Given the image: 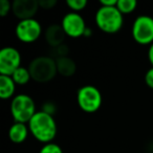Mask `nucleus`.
<instances>
[{"mask_svg": "<svg viewBox=\"0 0 153 153\" xmlns=\"http://www.w3.org/2000/svg\"><path fill=\"white\" fill-rule=\"evenodd\" d=\"M65 33L63 30L61 24L53 23L51 25L47 26V28L44 32V38L46 43L49 46L53 48V47H57L61 44H64V40H65Z\"/></svg>", "mask_w": 153, "mask_h": 153, "instance_id": "obj_11", "label": "nucleus"}, {"mask_svg": "<svg viewBox=\"0 0 153 153\" xmlns=\"http://www.w3.org/2000/svg\"><path fill=\"white\" fill-rule=\"evenodd\" d=\"M15 34L18 40L26 44L34 43L42 35V25L35 18L20 20L15 28Z\"/></svg>", "mask_w": 153, "mask_h": 153, "instance_id": "obj_7", "label": "nucleus"}, {"mask_svg": "<svg viewBox=\"0 0 153 153\" xmlns=\"http://www.w3.org/2000/svg\"><path fill=\"white\" fill-rule=\"evenodd\" d=\"M27 125L30 134L37 140L44 144L53 143L57 135L58 127L53 115L43 111H37Z\"/></svg>", "mask_w": 153, "mask_h": 153, "instance_id": "obj_1", "label": "nucleus"}, {"mask_svg": "<svg viewBox=\"0 0 153 153\" xmlns=\"http://www.w3.org/2000/svg\"><path fill=\"white\" fill-rule=\"evenodd\" d=\"M36 112V104L32 97L20 94L13 98L11 102V114L16 123L28 124Z\"/></svg>", "mask_w": 153, "mask_h": 153, "instance_id": "obj_4", "label": "nucleus"}, {"mask_svg": "<svg viewBox=\"0 0 153 153\" xmlns=\"http://www.w3.org/2000/svg\"><path fill=\"white\" fill-rule=\"evenodd\" d=\"M99 30L106 34H115L123 27V14L117 7H100L94 16Z\"/></svg>", "mask_w": 153, "mask_h": 153, "instance_id": "obj_2", "label": "nucleus"}, {"mask_svg": "<svg viewBox=\"0 0 153 153\" xmlns=\"http://www.w3.org/2000/svg\"><path fill=\"white\" fill-rule=\"evenodd\" d=\"M137 7V2L135 0H117V7L123 15L131 14L132 12L135 11Z\"/></svg>", "mask_w": 153, "mask_h": 153, "instance_id": "obj_16", "label": "nucleus"}, {"mask_svg": "<svg viewBox=\"0 0 153 153\" xmlns=\"http://www.w3.org/2000/svg\"><path fill=\"white\" fill-rule=\"evenodd\" d=\"M87 4L88 2L86 0H67L66 1V5L69 7L70 12H74V13H79L85 10Z\"/></svg>", "mask_w": 153, "mask_h": 153, "instance_id": "obj_18", "label": "nucleus"}, {"mask_svg": "<svg viewBox=\"0 0 153 153\" xmlns=\"http://www.w3.org/2000/svg\"><path fill=\"white\" fill-rule=\"evenodd\" d=\"M32 80L37 83H47L58 74L56 61L49 56H39L28 64Z\"/></svg>", "mask_w": 153, "mask_h": 153, "instance_id": "obj_3", "label": "nucleus"}, {"mask_svg": "<svg viewBox=\"0 0 153 153\" xmlns=\"http://www.w3.org/2000/svg\"><path fill=\"white\" fill-rule=\"evenodd\" d=\"M39 7L43 10H51L57 5L56 0H39Z\"/></svg>", "mask_w": 153, "mask_h": 153, "instance_id": "obj_22", "label": "nucleus"}, {"mask_svg": "<svg viewBox=\"0 0 153 153\" xmlns=\"http://www.w3.org/2000/svg\"><path fill=\"white\" fill-rule=\"evenodd\" d=\"M91 35H92V30H90L89 27H87V28H86V30H85V34H84V37H87V38H88V37H90Z\"/></svg>", "mask_w": 153, "mask_h": 153, "instance_id": "obj_26", "label": "nucleus"}, {"mask_svg": "<svg viewBox=\"0 0 153 153\" xmlns=\"http://www.w3.org/2000/svg\"><path fill=\"white\" fill-rule=\"evenodd\" d=\"M132 38L140 45H151L153 43V17L140 15L134 19L131 28Z\"/></svg>", "mask_w": 153, "mask_h": 153, "instance_id": "obj_6", "label": "nucleus"}, {"mask_svg": "<svg viewBox=\"0 0 153 153\" xmlns=\"http://www.w3.org/2000/svg\"><path fill=\"white\" fill-rule=\"evenodd\" d=\"M55 61L56 65H57V71L60 76H65V78H70L76 74V64L69 56L60 58V59H57Z\"/></svg>", "mask_w": 153, "mask_h": 153, "instance_id": "obj_13", "label": "nucleus"}, {"mask_svg": "<svg viewBox=\"0 0 153 153\" xmlns=\"http://www.w3.org/2000/svg\"><path fill=\"white\" fill-rule=\"evenodd\" d=\"M16 90V83L11 76H0V98L7 100L14 96Z\"/></svg>", "mask_w": 153, "mask_h": 153, "instance_id": "obj_14", "label": "nucleus"}, {"mask_svg": "<svg viewBox=\"0 0 153 153\" xmlns=\"http://www.w3.org/2000/svg\"><path fill=\"white\" fill-rule=\"evenodd\" d=\"M56 110H57L56 105L53 104V102H51V101H47V102H45L44 104L42 105V110L41 111L48 113V114H51V115H53L56 113Z\"/></svg>", "mask_w": 153, "mask_h": 153, "instance_id": "obj_21", "label": "nucleus"}, {"mask_svg": "<svg viewBox=\"0 0 153 153\" xmlns=\"http://www.w3.org/2000/svg\"><path fill=\"white\" fill-rule=\"evenodd\" d=\"M145 83L149 88L153 89V67L149 68L145 74Z\"/></svg>", "mask_w": 153, "mask_h": 153, "instance_id": "obj_23", "label": "nucleus"}, {"mask_svg": "<svg viewBox=\"0 0 153 153\" xmlns=\"http://www.w3.org/2000/svg\"><path fill=\"white\" fill-rule=\"evenodd\" d=\"M76 102L82 111L86 113H94L102 106L103 97L96 86L84 85L76 92Z\"/></svg>", "mask_w": 153, "mask_h": 153, "instance_id": "obj_5", "label": "nucleus"}, {"mask_svg": "<svg viewBox=\"0 0 153 153\" xmlns=\"http://www.w3.org/2000/svg\"><path fill=\"white\" fill-rule=\"evenodd\" d=\"M39 153H63V150L58 144L48 143V144H44L41 147Z\"/></svg>", "mask_w": 153, "mask_h": 153, "instance_id": "obj_19", "label": "nucleus"}, {"mask_svg": "<svg viewBox=\"0 0 153 153\" xmlns=\"http://www.w3.org/2000/svg\"><path fill=\"white\" fill-rule=\"evenodd\" d=\"M39 9V3L36 0H14L12 2V12L19 21L34 18Z\"/></svg>", "mask_w": 153, "mask_h": 153, "instance_id": "obj_10", "label": "nucleus"}, {"mask_svg": "<svg viewBox=\"0 0 153 153\" xmlns=\"http://www.w3.org/2000/svg\"><path fill=\"white\" fill-rule=\"evenodd\" d=\"M30 133L28 125L14 122V124L9 129V138L14 144H22L27 138Z\"/></svg>", "mask_w": 153, "mask_h": 153, "instance_id": "obj_12", "label": "nucleus"}, {"mask_svg": "<svg viewBox=\"0 0 153 153\" xmlns=\"http://www.w3.org/2000/svg\"><path fill=\"white\" fill-rule=\"evenodd\" d=\"M148 60L149 62L151 63L153 67V43L149 46V49H148Z\"/></svg>", "mask_w": 153, "mask_h": 153, "instance_id": "obj_25", "label": "nucleus"}, {"mask_svg": "<svg viewBox=\"0 0 153 153\" xmlns=\"http://www.w3.org/2000/svg\"><path fill=\"white\" fill-rule=\"evenodd\" d=\"M68 53H69V48H68L67 45L61 44L57 47H53L49 51V57H51L53 60L60 59V58L67 57Z\"/></svg>", "mask_w": 153, "mask_h": 153, "instance_id": "obj_17", "label": "nucleus"}, {"mask_svg": "<svg viewBox=\"0 0 153 153\" xmlns=\"http://www.w3.org/2000/svg\"><path fill=\"white\" fill-rule=\"evenodd\" d=\"M10 12H12V2L9 0H0V16L7 17Z\"/></svg>", "mask_w": 153, "mask_h": 153, "instance_id": "obj_20", "label": "nucleus"}, {"mask_svg": "<svg viewBox=\"0 0 153 153\" xmlns=\"http://www.w3.org/2000/svg\"><path fill=\"white\" fill-rule=\"evenodd\" d=\"M61 25L66 36L74 39L84 37L85 30L87 28L86 22L81 14L74 12H69L64 15V17L62 18Z\"/></svg>", "mask_w": 153, "mask_h": 153, "instance_id": "obj_8", "label": "nucleus"}, {"mask_svg": "<svg viewBox=\"0 0 153 153\" xmlns=\"http://www.w3.org/2000/svg\"><path fill=\"white\" fill-rule=\"evenodd\" d=\"M117 0H100L101 7H117Z\"/></svg>", "mask_w": 153, "mask_h": 153, "instance_id": "obj_24", "label": "nucleus"}, {"mask_svg": "<svg viewBox=\"0 0 153 153\" xmlns=\"http://www.w3.org/2000/svg\"><path fill=\"white\" fill-rule=\"evenodd\" d=\"M21 67V55L13 46H5L0 51V74L12 76Z\"/></svg>", "mask_w": 153, "mask_h": 153, "instance_id": "obj_9", "label": "nucleus"}, {"mask_svg": "<svg viewBox=\"0 0 153 153\" xmlns=\"http://www.w3.org/2000/svg\"><path fill=\"white\" fill-rule=\"evenodd\" d=\"M11 76L16 83V85H26L32 80L28 67H23V66L15 70Z\"/></svg>", "mask_w": 153, "mask_h": 153, "instance_id": "obj_15", "label": "nucleus"}]
</instances>
